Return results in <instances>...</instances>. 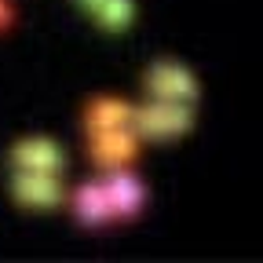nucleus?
Returning a JSON list of instances; mask_svg holds the SVG:
<instances>
[{"label":"nucleus","instance_id":"obj_3","mask_svg":"<svg viewBox=\"0 0 263 263\" xmlns=\"http://www.w3.org/2000/svg\"><path fill=\"white\" fill-rule=\"evenodd\" d=\"M15 197L26 201V205H55L59 201V186H55V179L48 172H33L29 168L26 176L15 179Z\"/></svg>","mask_w":263,"mask_h":263},{"label":"nucleus","instance_id":"obj_1","mask_svg":"<svg viewBox=\"0 0 263 263\" xmlns=\"http://www.w3.org/2000/svg\"><path fill=\"white\" fill-rule=\"evenodd\" d=\"M146 84H150V91H157L161 99H186V95L194 91L190 73L179 70V66H172V62H157L154 70L146 73Z\"/></svg>","mask_w":263,"mask_h":263},{"label":"nucleus","instance_id":"obj_8","mask_svg":"<svg viewBox=\"0 0 263 263\" xmlns=\"http://www.w3.org/2000/svg\"><path fill=\"white\" fill-rule=\"evenodd\" d=\"M95 15H99V22H103L106 29H121L132 18V4L128 0H103V4L95 8Z\"/></svg>","mask_w":263,"mask_h":263},{"label":"nucleus","instance_id":"obj_4","mask_svg":"<svg viewBox=\"0 0 263 263\" xmlns=\"http://www.w3.org/2000/svg\"><path fill=\"white\" fill-rule=\"evenodd\" d=\"M15 161L22 164V168H33V172H55L62 164V154L48 139H29V143L15 146Z\"/></svg>","mask_w":263,"mask_h":263},{"label":"nucleus","instance_id":"obj_5","mask_svg":"<svg viewBox=\"0 0 263 263\" xmlns=\"http://www.w3.org/2000/svg\"><path fill=\"white\" fill-rule=\"evenodd\" d=\"M77 212L84 223H106L114 216V205H110V194L106 186H99V183H88L77 190Z\"/></svg>","mask_w":263,"mask_h":263},{"label":"nucleus","instance_id":"obj_6","mask_svg":"<svg viewBox=\"0 0 263 263\" xmlns=\"http://www.w3.org/2000/svg\"><path fill=\"white\" fill-rule=\"evenodd\" d=\"M106 194H110V205H114L117 216H132V212L139 209V201H143V186L132 179L128 172H117L106 183Z\"/></svg>","mask_w":263,"mask_h":263},{"label":"nucleus","instance_id":"obj_7","mask_svg":"<svg viewBox=\"0 0 263 263\" xmlns=\"http://www.w3.org/2000/svg\"><path fill=\"white\" fill-rule=\"evenodd\" d=\"M128 117H132V110L124 103H117V99H99V103H91V110H88V128L91 132L121 128Z\"/></svg>","mask_w":263,"mask_h":263},{"label":"nucleus","instance_id":"obj_10","mask_svg":"<svg viewBox=\"0 0 263 263\" xmlns=\"http://www.w3.org/2000/svg\"><path fill=\"white\" fill-rule=\"evenodd\" d=\"M161 106H164V132H168V136H176V132H183L190 124L186 106H176V103H161Z\"/></svg>","mask_w":263,"mask_h":263},{"label":"nucleus","instance_id":"obj_11","mask_svg":"<svg viewBox=\"0 0 263 263\" xmlns=\"http://www.w3.org/2000/svg\"><path fill=\"white\" fill-rule=\"evenodd\" d=\"M4 22H8V4L0 0V26H4Z\"/></svg>","mask_w":263,"mask_h":263},{"label":"nucleus","instance_id":"obj_2","mask_svg":"<svg viewBox=\"0 0 263 263\" xmlns=\"http://www.w3.org/2000/svg\"><path fill=\"white\" fill-rule=\"evenodd\" d=\"M91 154L99 164H121L136 154V139L128 136L124 128H106V132H95V143H91Z\"/></svg>","mask_w":263,"mask_h":263},{"label":"nucleus","instance_id":"obj_9","mask_svg":"<svg viewBox=\"0 0 263 263\" xmlns=\"http://www.w3.org/2000/svg\"><path fill=\"white\" fill-rule=\"evenodd\" d=\"M132 117L143 128V136H168V132H164V106H143Z\"/></svg>","mask_w":263,"mask_h":263}]
</instances>
